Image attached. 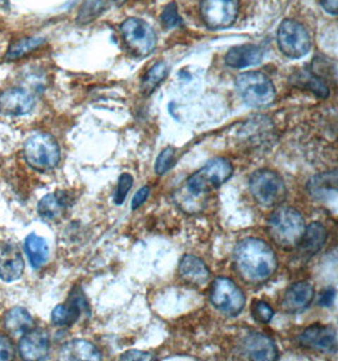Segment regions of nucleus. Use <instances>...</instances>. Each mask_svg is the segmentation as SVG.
I'll return each mask as SVG.
<instances>
[{
	"mask_svg": "<svg viewBox=\"0 0 338 361\" xmlns=\"http://www.w3.org/2000/svg\"><path fill=\"white\" fill-rule=\"evenodd\" d=\"M25 251L31 262L32 268L41 269L49 262L50 249L47 241L36 233H31L25 237Z\"/></svg>",
	"mask_w": 338,
	"mask_h": 361,
	"instance_id": "obj_26",
	"label": "nucleus"
},
{
	"mask_svg": "<svg viewBox=\"0 0 338 361\" xmlns=\"http://www.w3.org/2000/svg\"><path fill=\"white\" fill-rule=\"evenodd\" d=\"M71 202L73 200L66 192L47 194L38 203V214L46 221H56L73 204Z\"/></svg>",
	"mask_w": 338,
	"mask_h": 361,
	"instance_id": "obj_23",
	"label": "nucleus"
},
{
	"mask_svg": "<svg viewBox=\"0 0 338 361\" xmlns=\"http://www.w3.org/2000/svg\"><path fill=\"white\" fill-rule=\"evenodd\" d=\"M84 312H90L88 300L80 288H74L68 302L55 307L51 313V322L56 327H69L79 321Z\"/></svg>",
	"mask_w": 338,
	"mask_h": 361,
	"instance_id": "obj_13",
	"label": "nucleus"
},
{
	"mask_svg": "<svg viewBox=\"0 0 338 361\" xmlns=\"http://www.w3.org/2000/svg\"><path fill=\"white\" fill-rule=\"evenodd\" d=\"M251 314L256 322L268 324L274 317V310L263 300H254L251 305Z\"/></svg>",
	"mask_w": 338,
	"mask_h": 361,
	"instance_id": "obj_29",
	"label": "nucleus"
},
{
	"mask_svg": "<svg viewBox=\"0 0 338 361\" xmlns=\"http://www.w3.org/2000/svg\"><path fill=\"white\" fill-rule=\"evenodd\" d=\"M326 227L320 222H312L306 227L304 235L301 237V243L298 245V249L301 250V254L306 257L318 254L327 241Z\"/></svg>",
	"mask_w": 338,
	"mask_h": 361,
	"instance_id": "obj_24",
	"label": "nucleus"
},
{
	"mask_svg": "<svg viewBox=\"0 0 338 361\" xmlns=\"http://www.w3.org/2000/svg\"><path fill=\"white\" fill-rule=\"evenodd\" d=\"M35 321L30 312L22 307H14L11 311L6 312L4 317V327L6 332L13 336H22L25 332L32 330Z\"/></svg>",
	"mask_w": 338,
	"mask_h": 361,
	"instance_id": "obj_25",
	"label": "nucleus"
},
{
	"mask_svg": "<svg viewBox=\"0 0 338 361\" xmlns=\"http://www.w3.org/2000/svg\"><path fill=\"white\" fill-rule=\"evenodd\" d=\"M119 31L125 46L136 56H149L156 49V32L144 19L127 18L122 22Z\"/></svg>",
	"mask_w": 338,
	"mask_h": 361,
	"instance_id": "obj_8",
	"label": "nucleus"
},
{
	"mask_svg": "<svg viewBox=\"0 0 338 361\" xmlns=\"http://www.w3.org/2000/svg\"><path fill=\"white\" fill-rule=\"evenodd\" d=\"M334 300H336V289L328 288L326 290L320 293V298H318V305L320 307L328 308V307H332L334 305Z\"/></svg>",
	"mask_w": 338,
	"mask_h": 361,
	"instance_id": "obj_36",
	"label": "nucleus"
},
{
	"mask_svg": "<svg viewBox=\"0 0 338 361\" xmlns=\"http://www.w3.org/2000/svg\"><path fill=\"white\" fill-rule=\"evenodd\" d=\"M19 355L27 361L44 360L50 353V336L42 329H32L22 335L18 345Z\"/></svg>",
	"mask_w": 338,
	"mask_h": 361,
	"instance_id": "obj_15",
	"label": "nucleus"
},
{
	"mask_svg": "<svg viewBox=\"0 0 338 361\" xmlns=\"http://www.w3.org/2000/svg\"><path fill=\"white\" fill-rule=\"evenodd\" d=\"M249 188L254 200L266 208L282 206L288 198V188L284 179L268 169L257 170L251 175Z\"/></svg>",
	"mask_w": 338,
	"mask_h": 361,
	"instance_id": "obj_6",
	"label": "nucleus"
},
{
	"mask_svg": "<svg viewBox=\"0 0 338 361\" xmlns=\"http://www.w3.org/2000/svg\"><path fill=\"white\" fill-rule=\"evenodd\" d=\"M169 71V66L163 61L152 65L150 69L147 70L144 79L141 81V92H142V94L149 97V95L154 93L157 87L163 84V81L168 78Z\"/></svg>",
	"mask_w": 338,
	"mask_h": 361,
	"instance_id": "obj_28",
	"label": "nucleus"
},
{
	"mask_svg": "<svg viewBox=\"0 0 338 361\" xmlns=\"http://www.w3.org/2000/svg\"><path fill=\"white\" fill-rule=\"evenodd\" d=\"M161 23H163L165 28L168 30H173V28H179L182 25V18L179 14L177 11V6L176 3H169L168 6H165L163 13H161Z\"/></svg>",
	"mask_w": 338,
	"mask_h": 361,
	"instance_id": "obj_30",
	"label": "nucleus"
},
{
	"mask_svg": "<svg viewBox=\"0 0 338 361\" xmlns=\"http://www.w3.org/2000/svg\"><path fill=\"white\" fill-rule=\"evenodd\" d=\"M177 273L182 281L192 286L204 287L211 281V270L208 269L206 262L194 255H185L182 257L179 262Z\"/></svg>",
	"mask_w": 338,
	"mask_h": 361,
	"instance_id": "obj_19",
	"label": "nucleus"
},
{
	"mask_svg": "<svg viewBox=\"0 0 338 361\" xmlns=\"http://www.w3.org/2000/svg\"><path fill=\"white\" fill-rule=\"evenodd\" d=\"M277 46L284 56L301 59L312 49V38L307 27L294 19H284L276 33Z\"/></svg>",
	"mask_w": 338,
	"mask_h": 361,
	"instance_id": "obj_7",
	"label": "nucleus"
},
{
	"mask_svg": "<svg viewBox=\"0 0 338 361\" xmlns=\"http://www.w3.org/2000/svg\"><path fill=\"white\" fill-rule=\"evenodd\" d=\"M101 353L96 349L95 345L80 338L63 343L58 353L60 360L99 361L101 360Z\"/></svg>",
	"mask_w": 338,
	"mask_h": 361,
	"instance_id": "obj_22",
	"label": "nucleus"
},
{
	"mask_svg": "<svg viewBox=\"0 0 338 361\" xmlns=\"http://www.w3.org/2000/svg\"><path fill=\"white\" fill-rule=\"evenodd\" d=\"M25 270V260L14 243L0 241V279L11 283L18 281Z\"/></svg>",
	"mask_w": 338,
	"mask_h": 361,
	"instance_id": "obj_17",
	"label": "nucleus"
},
{
	"mask_svg": "<svg viewBox=\"0 0 338 361\" xmlns=\"http://www.w3.org/2000/svg\"><path fill=\"white\" fill-rule=\"evenodd\" d=\"M150 187H142L141 189H138L137 193L134 194V197H133V200H132V211H136L139 207L142 206L144 202L147 200V198L150 197Z\"/></svg>",
	"mask_w": 338,
	"mask_h": 361,
	"instance_id": "obj_35",
	"label": "nucleus"
},
{
	"mask_svg": "<svg viewBox=\"0 0 338 361\" xmlns=\"http://www.w3.org/2000/svg\"><path fill=\"white\" fill-rule=\"evenodd\" d=\"M120 360L151 361L155 360V357L152 356V354H150V353H146V351H141V350H128V351H125V354H122V356H120Z\"/></svg>",
	"mask_w": 338,
	"mask_h": 361,
	"instance_id": "obj_34",
	"label": "nucleus"
},
{
	"mask_svg": "<svg viewBox=\"0 0 338 361\" xmlns=\"http://www.w3.org/2000/svg\"><path fill=\"white\" fill-rule=\"evenodd\" d=\"M236 89L244 104L251 108H265L275 102V87L269 76L261 71H246L238 75Z\"/></svg>",
	"mask_w": 338,
	"mask_h": 361,
	"instance_id": "obj_5",
	"label": "nucleus"
},
{
	"mask_svg": "<svg viewBox=\"0 0 338 361\" xmlns=\"http://www.w3.org/2000/svg\"><path fill=\"white\" fill-rule=\"evenodd\" d=\"M320 6L327 13L336 16L338 11V0H320Z\"/></svg>",
	"mask_w": 338,
	"mask_h": 361,
	"instance_id": "obj_37",
	"label": "nucleus"
},
{
	"mask_svg": "<svg viewBox=\"0 0 338 361\" xmlns=\"http://www.w3.org/2000/svg\"><path fill=\"white\" fill-rule=\"evenodd\" d=\"M337 173L333 170L330 173L315 175L308 181L307 189L309 195L320 203H331L336 206L337 202Z\"/></svg>",
	"mask_w": 338,
	"mask_h": 361,
	"instance_id": "obj_18",
	"label": "nucleus"
},
{
	"mask_svg": "<svg viewBox=\"0 0 338 361\" xmlns=\"http://www.w3.org/2000/svg\"><path fill=\"white\" fill-rule=\"evenodd\" d=\"M293 82L296 87H303L306 90L312 92L315 97H318L320 99H326L330 97V87L327 85L325 79L313 74L312 71L298 73L295 75Z\"/></svg>",
	"mask_w": 338,
	"mask_h": 361,
	"instance_id": "obj_27",
	"label": "nucleus"
},
{
	"mask_svg": "<svg viewBox=\"0 0 338 361\" xmlns=\"http://www.w3.org/2000/svg\"><path fill=\"white\" fill-rule=\"evenodd\" d=\"M233 175L231 162L223 157H215L208 161L203 168L190 175L182 190L177 193L180 204H185L184 209L189 212L198 211V203L211 193L218 189L225 181L230 180Z\"/></svg>",
	"mask_w": 338,
	"mask_h": 361,
	"instance_id": "obj_2",
	"label": "nucleus"
},
{
	"mask_svg": "<svg viewBox=\"0 0 338 361\" xmlns=\"http://www.w3.org/2000/svg\"><path fill=\"white\" fill-rule=\"evenodd\" d=\"M241 353L250 360L275 361L279 359V349L275 341L260 332H251L241 341Z\"/></svg>",
	"mask_w": 338,
	"mask_h": 361,
	"instance_id": "obj_14",
	"label": "nucleus"
},
{
	"mask_svg": "<svg viewBox=\"0 0 338 361\" xmlns=\"http://www.w3.org/2000/svg\"><path fill=\"white\" fill-rule=\"evenodd\" d=\"M209 298L212 305L225 316L234 317L244 311L246 298L241 288L225 276H218L211 286Z\"/></svg>",
	"mask_w": 338,
	"mask_h": 361,
	"instance_id": "obj_9",
	"label": "nucleus"
},
{
	"mask_svg": "<svg viewBox=\"0 0 338 361\" xmlns=\"http://www.w3.org/2000/svg\"><path fill=\"white\" fill-rule=\"evenodd\" d=\"M23 155L32 169L47 173L56 168L61 160V151L55 137L47 132H36L27 138Z\"/></svg>",
	"mask_w": 338,
	"mask_h": 361,
	"instance_id": "obj_4",
	"label": "nucleus"
},
{
	"mask_svg": "<svg viewBox=\"0 0 338 361\" xmlns=\"http://www.w3.org/2000/svg\"><path fill=\"white\" fill-rule=\"evenodd\" d=\"M15 350L9 337L0 334V360H13Z\"/></svg>",
	"mask_w": 338,
	"mask_h": 361,
	"instance_id": "obj_33",
	"label": "nucleus"
},
{
	"mask_svg": "<svg viewBox=\"0 0 338 361\" xmlns=\"http://www.w3.org/2000/svg\"><path fill=\"white\" fill-rule=\"evenodd\" d=\"M233 265L239 278L250 286H261L277 269V257L270 245L255 237H247L236 245Z\"/></svg>",
	"mask_w": 338,
	"mask_h": 361,
	"instance_id": "obj_1",
	"label": "nucleus"
},
{
	"mask_svg": "<svg viewBox=\"0 0 338 361\" xmlns=\"http://www.w3.org/2000/svg\"><path fill=\"white\" fill-rule=\"evenodd\" d=\"M46 44V38L41 36H20L14 38L8 44L3 61L4 63H17L25 60V57L31 56L32 54L41 50Z\"/></svg>",
	"mask_w": 338,
	"mask_h": 361,
	"instance_id": "obj_21",
	"label": "nucleus"
},
{
	"mask_svg": "<svg viewBox=\"0 0 338 361\" xmlns=\"http://www.w3.org/2000/svg\"><path fill=\"white\" fill-rule=\"evenodd\" d=\"M36 99L25 87H8L0 93V113L8 117H23L35 109Z\"/></svg>",
	"mask_w": 338,
	"mask_h": 361,
	"instance_id": "obj_12",
	"label": "nucleus"
},
{
	"mask_svg": "<svg viewBox=\"0 0 338 361\" xmlns=\"http://www.w3.org/2000/svg\"><path fill=\"white\" fill-rule=\"evenodd\" d=\"M263 50L257 44H239L232 47L225 55V65L232 69H247L263 61Z\"/></svg>",
	"mask_w": 338,
	"mask_h": 361,
	"instance_id": "obj_20",
	"label": "nucleus"
},
{
	"mask_svg": "<svg viewBox=\"0 0 338 361\" xmlns=\"http://www.w3.org/2000/svg\"><path fill=\"white\" fill-rule=\"evenodd\" d=\"M314 288L308 281H296L284 293L282 299V311L296 314L306 311L314 299Z\"/></svg>",
	"mask_w": 338,
	"mask_h": 361,
	"instance_id": "obj_16",
	"label": "nucleus"
},
{
	"mask_svg": "<svg viewBox=\"0 0 338 361\" xmlns=\"http://www.w3.org/2000/svg\"><path fill=\"white\" fill-rule=\"evenodd\" d=\"M133 176L128 173L120 175L118 179V184H117V189L114 192V197H113V202L117 206H122L125 203L127 195L130 193L132 187H133Z\"/></svg>",
	"mask_w": 338,
	"mask_h": 361,
	"instance_id": "obj_31",
	"label": "nucleus"
},
{
	"mask_svg": "<svg viewBox=\"0 0 338 361\" xmlns=\"http://www.w3.org/2000/svg\"><path fill=\"white\" fill-rule=\"evenodd\" d=\"M175 160V149L174 147H166L163 149L160 155L157 156L155 162V173L157 175L166 174L170 169L173 168Z\"/></svg>",
	"mask_w": 338,
	"mask_h": 361,
	"instance_id": "obj_32",
	"label": "nucleus"
},
{
	"mask_svg": "<svg viewBox=\"0 0 338 361\" xmlns=\"http://www.w3.org/2000/svg\"><path fill=\"white\" fill-rule=\"evenodd\" d=\"M4 4H8V0H0V6H4Z\"/></svg>",
	"mask_w": 338,
	"mask_h": 361,
	"instance_id": "obj_38",
	"label": "nucleus"
},
{
	"mask_svg": "<svg viewBox=\"0 0 338 361\" xmlns=\"http://www.w3.org/2000/svg\"><path fill=\"white\" fill-rule=\"evenodd\" d=\"M201 17L211 30H225L234 25L239 12L238 0H201Z\"/></svg>",
	"mask_w": 338,
	"mask_h": 361,
	"instance_id": "obj_10",
	"label": "nucleus"
},
{
	"mask_svg": "<svg viewBox=\"0 0 338 361\" xmlns=\"http://www.w3.org/2000/svg\"><path fill=\"white\" fill-rule=\"evenodd\" d=\"M306 227L301 213L292 207H277L268 219L270 237L282 250L296 249Z\"/></svg>",
	"mask_w": 338,
	"mask_h": 361,
	"instance_id": "obj_3",
	"label": "nucleus"
},
{
	"mask_svg": "<svg viewBox=\"0 0 338 361\" xmlns=\"http://www.w3.org/2000/svg\"><path fill=\"white\" fill-rule=\"evenodd\" d=\"M298 341L303 348L322 354H336L338 349L337 330L330 324H312L303 331Z\"/></svg>",
	"mask_w": 338,
	"mask_h": 361,
	"instance_id": "obj_11",
	"label": "nucleus"
}]
</instances>
